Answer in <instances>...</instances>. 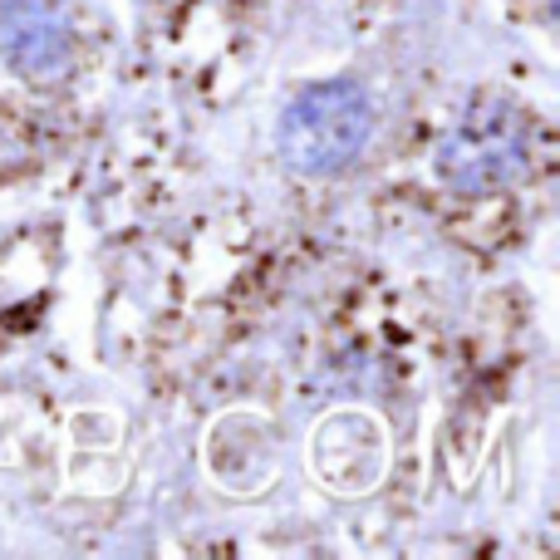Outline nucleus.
Instances as JSON below:
<instances>
[{"mask_svg":"<svg viewBox=\"0 0 560 560\" xmlns=\"http://www.w3.org/2000/svg\"><path fill=\"white\" fill-rule=\"evenodd\" d=\"M0 49H5V59H15L20 69L59 65V59H65V30L45 15L20 20V5H15L10 15H0Z\"/></svg>","mask_w":560,"mask_h":560,"instance_id":"nucleus-3","label":"nucleus"},{"mask_svg":"<svg viewBox=\"0 0 560 560\" xmlns=\"http://www.w3.org/2000/svg\"><path fill=\"white\" fill-rule=\"evenodd\" d=\"M522 118L506 114V108H477L463 124V133L447 143V153L438 158L443 173L453 177L457 187L477 192V187H497L516 163H522Z\"/></svg>","mask_w":560,"mask_h":560,"instance_id":"nucleus-2","label":"nucleus"},{"mask_svg":"<svg viewBox=\"0 0 560 560\" xmlns=\"http://www.w3.org/2000/svg\"><path fill=\"white\" fill-rule=\"evenodd\" d=\"M369 133H374L369 94L359 84H349V79H329V84H310L285 108V118H280V158L300 177H329L345 173L364 153Z\"/></svg>","mask_w":560,"mask_h":560,"instance_id":"nucleus-1","label":"nucleus"}]
</instances>
